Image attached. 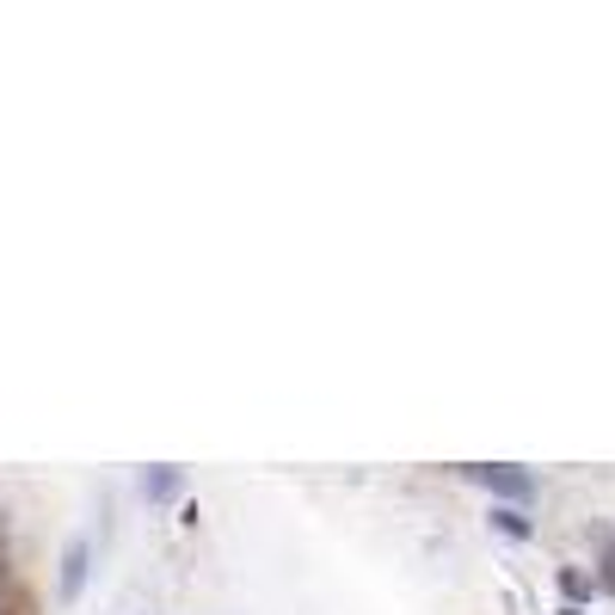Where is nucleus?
<instances>
[{
  "label": "nucleus",
  "instance_id": "nucleus-2",
  "mask_svg": "<svg viewBox=\"0 0 615 615\" xmlns=\"http://www.w3.org/2000/svg\"><path fill=\"white\" fill-rule=\"evenodd\" d=\"M87 573H93V542H87V535H68V548H62V573H56V603H81Z\"/></svg>",
  "mask_w": 615,
  "mask_h": 615
},
{
  "label": "nucleus",
  "instance_id": "nucleus-6",
  "mask_svg": "<svg viewBox=\"0 0 615 615\" xmlns=\"http://www.w3.org/2000/svg\"><path fill=\"white\" fill-rule=\"evenodd\" d=\"M597 542H603V561H597V573H591V578H597V591H609V597H615V535L597 530Z\"/></svg>",
  "mask_w": 615,
  "mask_h": 615
},
{
  "label": "nucleus",
  "instance_id": "nucleus-5",
  "mask_svg": "<svg viewBox=\"0 0 615 615\" xmlns=\"http://www.w3.org/2000/svg\"><path fill=\"white\" fill-rule=\"evenodd\" d=\"M493 530H498V535H511V542H530V535H535V523L523 517L517 505H493Z\"/></svg>",
  "mask_w": 615,
  "mask_h": 615
},
{
  "label": "nucleus",
  "instance_id": "nucleus-4",
  "mask_svg": "<svg viewBox=\"0 0 615 615\" xmlns=\"http://www.w3.org/2000/svg\"><path fill=\"white\" fill-rule=\"evenodd\" d=\"M179 486H185V468H154V474H142V498H148V505H167V498H179Z\"/></svg>",
  "mask_w": 615,
  "mask_h": 615
},
{
  "label": "nucleus",
  "instance_id": "nucleus-1",
  "mask_svg": "<svg viewBox=\"0 0 615 615\" xmlns=\"http://www.w3.org/2000/svg\"><path fill=\"white\" fill-rule=\"evenodd\" d=\"M468 474L474 486H486V493H493V505H530L535 498V474L530 468H517V462H468Z\"/></svg>",
  "mask_w": 615,
  "mask_h": 615
},
{
  "label": "nucleus",
  "instance_id": "nucleus-3",
  "mask_svg": "<svg viewBox=\"0 0 615 615\" xmlns=\"http://www.w3.org/2000/svg\"><path fill=\"white\" fill-rule=\"evenodd\" d=\"M554 578H561V597H566V609H585V603L597 597V578H591L585 566H561Z\"/></svg>",
  "mask_w": 615,
  "mask_h": 615
},
{
  "label": "nucleus",
  "instance_id": "nucleus-7",
  "mask_svg": "<svg viewBox=\"0 0 615 615\" xmlns=\"http://www.w3.org/2000/svg\"><path fill=\"white\" fill-rule=\"evenodd\" d=\"M561 615H591V609H566V603H561Z\"/></svg>",
  "mask_w": 615,
  "mask_h": 615
}]
</instances>
